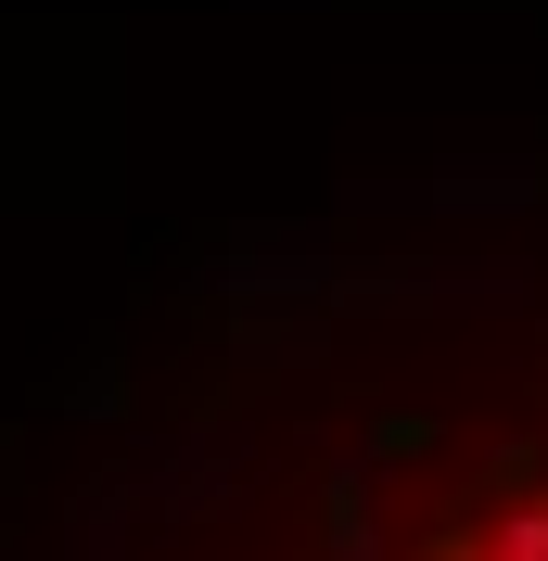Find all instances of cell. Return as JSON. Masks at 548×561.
Here are the masks:
<instances>
[{"instance_id":"6da1fadb","label":"cell","mask_w":548,"mask_h":561,"mask_svg":"<svg viewBox=\"0 0 548 561\" xmlns=\"http://www.w3.org/2000/svg\"><path fill=\"white\" fill-rule=\"evenodd\" d=\"M472 561H548V497H498V524L472 536Z\"/></svg>"},{"instance_id":"7a4b0ae2","label":"cell","mask_w":548,"mask_h":561,"mask_svg":"<svg viewBox=\"0 0 548 561\" xmlns=\"http://www.w3.org/2000/svg\"><path fill=\"white\" fill-rule=\"evenodd\" d=\"M536 472H548L536 447H498V459H484V497H536Z\"/></svg>"}]
</instances>
